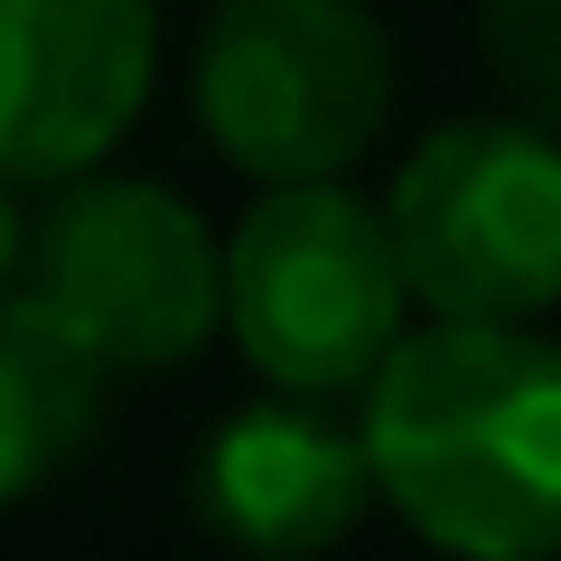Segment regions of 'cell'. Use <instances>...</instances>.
I'll use <instances>...</instances> for the list:
<instances>
[{"mask_svg":"<svg viewBox=\"0 0 561 561\" xmlns=\"http://www.w3.org/2000/svg\"><path fill=\"white\" fill-rule=\"evenodd\" d=\"M383 225L431 319H542L561 300V131L524 113L449 122L402 160Z\"/></svg>","mask_w":561,"mask_h":561,"instance_id":"cell-5","label":"cell"},{"mask_svg":"<svg viewBox=\"0 0 561 561\" xmlns=\"http://www.w3.org/2000/svg\"><path fill=\"white\" fill-rule=\"evenodd\" d=\"M365 421H337V393H262L225 421L197 459V505L253 561H319L375 505Z\"/></svg>","mask_w":561,"mask_h":561,"instance_id":"cell-7","label":"cell"},{"mask_svg":"<svg viewBox=\"0 0 561 561\" xmlns=\"http://www.w3.org/2000/svg\"><path fill=\"white\" fill-rule=\"evenodd\" d=\"M160 76V0H0V179L103 169Z\"/></svg>","mask_w":561,"mask_h":561,"instance_id":"cell-6","label":"cell"},{"mask_svg":"<svg viewBox=\"0 0 561 561\" xmlns=\"http://www.w3.org/2000/svg\"><path fill=\"white\" fill-rule=\"evenodd\" d=\"M20 262H28V216L10 197V179H0V290H20Z\"/></svg>","mask_w":561,"mask_h":561,"instance_id":"cell-10","label":"cell"},{"mask_svg":"<svg viewBox=\"0 0 561 561\" xmlns=\"http://www.w3.org/2000/svg\"><path fill=\"white\" fill-rule=\"evenodd\" d=\"M478 57L505 113L561 131V0H478Z\"/></svg>","mask_w":561,"mask_h":561,"instance_id":"cell-9","label":"cell"},{"mask_svg":"<svg viewBox=\"0 0 561 561\" xmlns=\"http://www.w3.org/2000/svg\"><path fill=\"white\" fill-rule=\"evenodd\" d=\"M375 486L459 561H561V346L534 319L402 328L365 383Z\"/></svg>","mask_w":561,"mask_h":561,"instance_id":"cell-1","label":"cell"},{"mask_svg":"<svg viewBox=\"0 0 561 561\" xmlns=\"http://www.w3.org/2000/svg\"><path fill=\"white\" fill-rule=\"evenodd\" d=\"M103 412V365L28 290H0V496L47 486Z\"/></svg>","mask_w":561,"mask_h":561,"instance_id":"cell-8","label":"cell"},{"mask_svg":"<svg viewBox=\"0 0 561 561\" xmlns=\"http://www.w3.org/2000/svg\"><path fill=\"white\" fill-rule=\"evenodd\" d=\"M412 280L393 225L337 179H280L225 243V328L280 393H365L393 356Z\"/></svg>","mask_w":561,"mask_h":561,"instance_id":"cell-2","label":"cell"},{"mask_svg":"<svg viewBox=\"0 0 561 561\" xmlns=\"http://www.w3.org/2000/svg\"><path fill=\"white\" fill-rule=\"evenodd\" d=\"M20 290L103 375H169L225 328V243L179 187L84 169L28 225Z\"/></svg>","mask_w":561,"mask_h":561,"instance_id":"cell-3","label":"cell"},{"mask_svg":"<svg viewBox=\"0 0 561 561\" xmlns=\"http://www.w3.org/2000/svg\"><path fill=\"white\" fill-rule=\"evenodd\" d=\"M393 113V38L365 0H216L197 38V122L243 179H337Z\"/></svg>","mask_w":561,"mask_h":561,"instance_id":"cell-4","label":"cell"}]
</instances>
